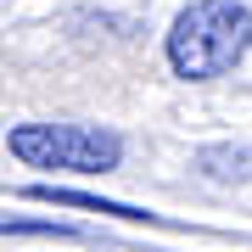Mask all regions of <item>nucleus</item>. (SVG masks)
Wrapping results in <instances>:
<instances>
[{"label": "nucleus", "instance_id": "1", "mask_svg": "<svg viewBox=\"0 0 252 252\" xmlns=\"http://www.w3.org/2000/svg\"><path fill=\"white\" fill-rule=\"evenodd\" d=\"M252 51V6L190 0L168 28V67L180 79H219Z\"/></svg>", "mask_w": 252, "mask_h": 252}, {"label": "nucleus", "instance_id": "2", "mask_svg": "<svg viewBox=\"0 0 252 252\" xmlns=\"http://www.w3.org/2000/svg\"><path fill=\"white\" fill-rule=\"evenodd\" d=\"M6 152L28 168H62V174H112L124 162V140L112 129L90 124H17L6 129Z\"/></svg>", "mask_w": 252, "mask_h": 252}, {"label": "nucleus", "instance_id": "3", "mask_svg": "<svg viewBox=\"0 0 252 252\" xmlns=\"http://www.w3.org/2000/svg\"><path fill=\"white\" fill-rule=\"evenodd\" d=\"M34 202H56V207H84V213H112V219H157L146 207H124V202H101V196H84V190H56V185H28Z\"/></svg>", "mask_w": 252, "mask_h": 252}, {"label": "nucleus", "instance_id": "4", "mask_svg": "<svg viewBox=\"0 0 252 252\" xmlns=\"http://www.w3.org/2000/svg\"><path fill=\"white\" fill-rule=\"evenodd\" d=\"M196 162L207 180H252V146H207Z\"/></svg>", "mask_w": 252, "mask_h": 252}, {"label": "nucleus", "instance_id": "5", "mask_svg": "<svg viewBox=\"0 0 252 252\" xmlns=\"http://www.w3.org/2000/svg\"><path fill=\"white\" fill-rule=\"evenodd\" d=\"M6 235H73L67 224H28V219H6Z\"/></svg>", "mask_w": 252, "mask_h": 252}]
</instances>
